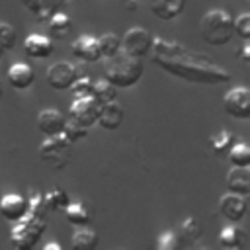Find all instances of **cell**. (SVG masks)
<instances>
[{
  "instance_id": "1",
  "label": "cell",
  "mask_w": 250,
  "mask_h": 250,
  "mask_svg": "<svg viewBox=\"0 0 250 250\" xmlns=\"http://www.w3.org/2000/svg\"><path fill=\"white\" fill-rule=\"evenodd\" d=\"M152 61L172 76H178L193 84H227L230 72L219 66L209 55L191 51L178 41L164 37H152Z\"/></svg>"
},
{
  "instance_id": "2",
  "label": "cell",
  "mask_w": 250,
  "mask_h": 250,
  "mask_svg": "<svg viewBox=\"0 0 250 250\" xmlns=\"http://www.w3.org/2000/svg\"><path fill=\"white\" fill-rule=\"evenodd\" d=\"M45 229H47V211L27 207L25 215L14 221V227L10 230V240L18 250H31L39 242Z\"/></svg>"
},
{
  "instance_id": "3",
  "label": "cell",
  "mask_w": 250,
  "mask_h": 250,
  "mask_svg": "<svg viewBox=\"0 0 250 250\" xmlns=\"http://www.w3.org/2000/svg\"><path fill=\"white\" fill-rule=\"evenodd\" d=\"M145 72V66L141 59L131 57L123 49H119L115 55H111L105 62V80L111 82L115 88H131L135 86Z\"/></svg>"
},
{
  "instance_id": "4",
  "label": "cell",
  "mask_w": 250,
  "mask_h": 250,
  "mask_svg": "<svg viewBox=\"0 0 250 250\" xmlns=\"http://www.w3.org/2000/svg\"><path fill=\"white\" fill-rule=\"evenodd\" d=\"M199 33L205 43L213 47H223L234 35V20L227 10L213 8L203 14L199 21Z\"/></svg>"
},
{
  "instance_id": "5",
  "label": "cell",
  "mask_w": 250,
  "mask_h": 250,
  "mask_svg": "<svg viewBox=\"0 0 250 250\" xmlns=\"http://www.w3.org/2000/svg\"><path fill=\"white\" fill-rule=\"evenodd\" d=\"M70 146L72 143L62 133L47 137L39 146V158L53 170H62L70 162Z\"/></svg>"
},
{
  "instance_id": "6",
  "label": "cell",
  "mask_w": 250,
  "mask_h": 250,
  "mask_svg": "<svg viewBox=\"0 0 250 250\" xmlns=\"http://www.w3.org/2000/svg\"><path fill=\"white\" fill-rule=\"evenodd\" d=\"M100 107L102 104L92 96H80V98H74L70 109H68V119L84 125V127H92L98 123V115H100Z\"/></svg>"
},
{
  "instance_id": "7",
  "label": "cell",
  "mask_w": 250,
  "mask_h": 250,
  "mask_svg": "<svg viewBox=\"0 0 250 250\" xmlns=\"http://www.w3.org/2000/svg\"><path fill=\"white\" fill-rule=\"evenodd\" d=\"M150 47H152V35L148 29L145 27H131L129 31H125L123 39H121V49L125 53H129L131 57H137V59H143L150 53Z\"/></svg>"
},
{
  "instance_id": "8",
  "label": "cell",
  "mask_w": 250,
  "mask_h": 250,
  "mask_svg": "<svg viewBox=\"0 0 250 250\" xmlns=\"http://www.w3.org/2000/svg\"><path fill=\"white\" fill-rule=\"evenodd\" d=\"M223 107L234 119H248L250 117V90L246 86L230 88L223 98Z\"/></svg>"
},
{
  "instance_id": "9",
  "label": "cell",
  "mask_w": 250,
  "mask_h": 250,
  "mask_svg": "<svg viewBox=\"0 0 250 250\" xmlns=\"http://www.w3.org/2000/svg\"><path fill=\"white\" fill-rule=\"evenodd\" d=\"M78 76V66H74L68 61H59L53 62L47 68V82L53 90H68L70 84Z\"/></svg>"
},
{
  "instance_id": "10",
  "label": "cell",
  "mask_w": 250,
  "mask_h": 250,
  "mask_svg": "<svg viewBox=\"0 0 250 250\" xmlns=\"http://www.w3.org/2000/svg\"><path fill=\"white\" fill-rule=\"evenodd\" d=\"M66 123V117L57 107H45L37 115V127L45 137H53L62 133V127Z\"/></svg>"
},
{
  "instance_id": "11",
  "label": "cell",
  "mask_w": 250,
  "mask_h": 250,
  "mask_svg": "<svg viewBox=\"0 0 250 250\" xmlns=\"http://www.w3.org/2000/svg\"><path fill=\"white\" fill-rule=\"evenodd\" d=\"M219 211L230 223H238L246 215V197L229 191L219 199Z\"/></svg>"
},
{
  "instance_id": "12",
  "label": "cell",
  "mask_w": 250,
  "mask_h": 250,
  "mask_svg": "<svg viewBox=\"0 0 250 250\" xmlns=\"http://www.w3.org/2000/svg\"><path fill=\"white\" fill-rule=\"evenodd\" d=\"M25 211H27V199L23 195H20V193H4L0 197V215L6 221H10V223L18 221V219H21L25 215Z\"/></svg>"
},
{
  "instance_id": "13",
  "label": "cell",
  "mask_w": 250,
  "mask_h": 250,
  "mask_svg": "<svg viewBox=\"0 0 250 250\" xmlns=\"http://www.w3.org/2000/svg\"><path fill=\"white\" fill-rule=\"evenodd\" d=\"M72 53L84 62H98L102 59L98 37H92V35H78L72 41Z\"/></svg>"
},
{
  "instance_id": "14",
  "label": "cell",
  "mask_w": 250,
  "mask_h": 250,
  "mask_svg": "<svg viewBox=\"0 0 250 250\" xmlns=\"http://www.w3.org/2000/svg\"><path fill=\"white\" fill-rule=\"evenodd\" d=\"M23 6L35 16L37 21H47L53 14L61 12L68 0H21Z\"/></svg>"
},
{
  "instance_id": "15",
  "label": "cell",
  "mask_w": 250,
  "mask_h": 250,
  "mask_svg": "<svg viewBox=\"0 0 250 250\" xmlns=\"http://www.w3.org/2000/svg\"><path fill=\"white\" fill-rule=\"evenodd\" d=\"M227 188L230 193L250 195V170L248 166H232L227 174Z\"/></svg>"
},
{
  "instance_id": "16",
  "label": "cell",
  "mask_w": 250,
  "mask_h": 250,
  "mask_svg": "<svg viewBox=\"0 0 250 250\" xmlns=\"http://www.w3.org/2000/svg\"><path fill=\"white\" fill-rule=\"evenodd\" d=\"M125 119V111L121 107V104H117L115 100L111 102H105L102 104L100 107V115H98V123L104 127V129H117Z\"/></svg>"
},
{
  "instance_id": "17",
  "label": "cell",
  "mask_w": 250,
  "mask_h": 250,
  "mask_svg": "<svg viewBox=\"0 0 250 250\" xmlns=\"http://www.w3.org/2000/svg\"><path fill=\"white\" fill-rule=\"evenodd\" d=\"M35 80V72L27 62H14L8 68V82L12 88L16 90H25L33 84Z\"/></svg>"
},
{
  "instance_id": "18",
  "label": "cell",
  "mask_w": 250,
  "mask_h": 250,
  "mask_svg": "<svg viewBox=\"0 0 250 250\" xmlns=\"http://www.w3.org/2000/svg\"><path fill=\"white\" fill-rule=\"evenodd\" d=\"M186 8V0H150V12L162 20V21H170L176 20Z\"/></svg>"
},
{
  "instance_id": "19",
  "label": "cell",
  "mask_w": 250,
  "mask_h": 250,
  "mask_svg": "<svg viewBox=\"0 0 250 250\" xmlns=\"http://www.w3.org/2000/svg\"><path fill=\"white\" fill-rule=\"evenodd\" d=\"M23 49H25L27 57H31V59H47L53 53V41L45 35L31 33V35L25 37Z\"/></svg>"
},
{
  "instance_id": "20",
  "label": "cell",
  "mask_w": 250,
  "mask_h": 250,
  "mask_svg": "<svg viewBox=\"0 0 250 250\" xmlns=\"http://www.w3.org/2000/svg\"><path fill=\"white\" fill-rule=\"evenodd\" d=\"M100 242V236L94 229H88L86 225L76 227L72 238H70V246L74 250H94Z\"/></svg>"
},
{
  "instance_id": "21",
  "label": "cell",
  "mask_w": 250,
  "mask_h": 250,
  "mask_svg": "<svg viewBox=\"0 0 250 250\" xmlns=\"http://www.w3.org/2000/svg\"><path fill=\"white\" fill-rule=\"evenodd\" d=\"M178 240L180 246H193L201 236V227L193 217H186L178 227Z\"/></svg>"
},
{
  "instance_id": "22",
  "label": "cell",
  "mask_w": 250,
  "mask_h": 250,
  "mask_svg": "<svg viewBox=\"0 0 250 250\" xmlns=\"http://www.w3.org/2000/svg\"><path fill=\"white\" fill-rule=\"evenodd\" d=\"M219 244L225 250H238L244 244V230L240 227H236V223L227 225L221 229L219 232Z\"/></svg>"
},
{
  "instance_id": "23",
  "label": "cell",
  "mask_w": 250,
  "mask_h": 250,
  "mask_svg": "<svg viewBox=\"0 0 250 250\" xmlns=\"http://www.w3.org/2000/svg\"><path fill=\"white\" fill-rule=\"evenodd\" d=\"M64 211V217L70 225L74 227H82V225H88L90 223V209L82 203V201H76V203H70L62 209Z\"/></svg>"
},
{
  "instance_id": "24",
  "label": "cell",
  "mask_w": 250,
  "mask_h": 250,
  "mask_svg": "<svg viewBox=\"0 0 250 250\" xmlns=\"http://www.w3.org/2000/svg\"><path fill=\"white\" fill-rule=\"evenodd\" d=\"M47 23H49V31H51V35H53L55 39H62V37H66L68 31H70V27H72L70 18H68L62 10L57 12V14H53V16L47 20Z\"/></svg>"
},
{
  "instance_id": "25",
  "label": "cell",
  "mask_w": 250,
  "mask_h": 250,
  "mask_svg": "<svg viewBox=\"0 0 250 250\" xmlns=\"http://www.w3.org/2000/svg\"><path fill=\"white\" fill-rule=\"evenodd\" d=\"M43 203L47 211H62L68 205V195L61 188H51L49 191L43 193Z\"/></svg>"
},
{
  "instance_id": "26",
  "label": "cell",
  "mask_w": 250,
  "mask_h": 250,
  "mask_svg": "<svg viewBox=\"0 0 250 250\" xmlns=\"http://www.w3.org/2000/svg\"><path fill=\"white\" fill-rule=\"evenodd\" d=\"M92 96H94L100 104H105V102L115 100V96H117V88H115L111 82H107V80L104 78V80L92 82Z\"/></svg>"
},
{
  "instance_id": "27",
  "label": "cell",
  "mask_w": 250,
  "mask_h": 250,
  "mask_svg": "<svg viewBox=\"0 0 250 250\" xmlns=\"http://www.w3.org/2000/svg\"><path fill=\"white\" fill-rule=\"evenodd\" d=\"M234 143V135L229 131V129H219V133H215L211 137V148L217 152V154H227L229 148L232 146Z\"/></svg>"
},
{
  "instance_id": "28",
  "label": "cell",
  "mask_w": 250,
  "mask_h": 250,
  "mask_svg": "<svg viewBox=\"0 0 250 250\" xmlns=\"http://www.w3.org/2000/svg\"><path fill=\"white\" fill-rule=\"evenodd\" d=\"M98 45H100V53L104 59H109L111 55H115L121 49V39L115 33H104L98 37Z\"/></svg>"
},
{
  "instance_id": "29",
  "label": "cell",
  "mask_w": 250,
  "mask_h": 250,
  "mask_svg": "<svg viewBox=\"0 0 250 250\" xmlns=\"http://www.w3.org/2000/svg\"><path fill=\"white\" fill-rule=\"evenodd\" d=\"M227 154L232 166H250V148L244 143H236V145L232 143Z\"/></svg>"
},
{
  "instance_id": "30",
  "label": "cell",
  "mask_w": 250,
  "mask_h": 250,
  "mask_svg": "<svg viewBox=\"0 0 250 250\" xmlns=\"http://www.w3.org/2000/svg\"><path fill=\"white\" fill-rule=\"evenodd\" d=\"M62 135L74 145V143L86 139V135H88V127H84V125H80V123H76V121H72V119H66L64 127H62Z\"/></svg>"
},
{
  "instance_id": "31",
  "label": "cell",
  "mask_w": 250,
  "mask_h": 250,
  "mask_svg": "<svg viewBox=\"0 0 250 250\" xmlns=\"http://www.w3.org/2000/svg\"><path fill=\"white\" fill-rule=\"evenodd\" d=\"M70 92H72V96L74 98H80V96H88V94H92V78L88 76V74H84V76H76V80L70 84V88H68Z\"/></svg>"
},
{
  "instance_id": "32",
  "label": "cell",
  "mask_w": 250,
  "mask_h": 250,
  "mask_svg": "<svg viewBox=\"0 0 250 250\" xmlns=\"http://www.w3.org/2000/svg\"><path fill=\"white\" fill-rule=\"evenodd\" d=\"M16 45V29L6 23V21H0V49H12Z\"/></svg>"
},
{
  "instance_id": "33",
  "label": "cell",
  "mask_w": 250,
  "mask_h": 250,
  "mask_svg": "<svg viewBox=\"0 0 250 250\" xmlns=\"http://www.w3.org/2000/svg\"><path fill=\"white\" fill-rule=\"evenodd\" d=\"M156 248L158 250H178L180 248V240H178V234L176 232H162L156 240Z\"/></svg>"
},
{
  "instance_id": "34",
  "label": "cell",
  "mask_w": 250,
  "mask_h": 250,
  "mask_svg": "<svg viewBox=\"0 0 250 250\" xmlns=\"http://www.w3.org/2000/svg\"><path fill=\"white\" fill-rule=\"evenodd\" d=\"M234 33L238 37H242L244 41L250 39V14H240L236 20H234Z\"/></svg>"
},
{
  "instance_id": "35",
  "label": "cell",
  "mask_w": 250,
  "mask_h": 250,
  "mask_svg": "<svg viewBox=\"0 0 250 250\" xmlns=\"http://www.w3.org/2000/svg\"><path fill=\"white\" fill-rule=\"evenodd\" d=\"M240 57H242L244 62H250V43H248V41L242 45V49H240Z\"/></svg>"
},
{
  "instance_id": "36",
  "label": "cell",
  "mask_w": 250,
  "mask_h": 250,
  "mask_svg": "<svg viewBox=\"0 0 250 250\" xmlns=\"http://www.w3.org/2000/svg\"><path fill=\"white\" fill-rule=\"evenodd\" d=\"M43 250H61V244L59 242H47L43 246Z\"/></svg>"
},
{
  "instance_id": "37",
  "label": "cell",
  "mask_w": 250,
  "mask_h": 250,
  "mask_svg": "<svg viewBox=\"0 0 250 250\" xmlns=\"http://www.w3.org/2000/svg\"><path fill=\"white\" fill-rule=\"evenodd\" d=\"M135 2H137V0H131V2H129V6H127V8H129V10H135Z\"/></svg>"
},
{
  "instance_id": "38",
  "label": "cell",
  "mask_w": 250,
  "mask_h": 250,
  "mask_svg": "<svg viewBox=\"0 0 250 250\" xmlns=\"http://www.w3.org/2000/svg\"><path fill=\"white\" fill-rule=\"evenodd\" d=\"M0 100H2V86H0Z\"/></svg>"
},
{
  "instance_id": "39",
  "label": "cell",
  "mask_w": 250,
  "mask_h": 250,
  "mask_svg": "<svg viewBox=\"0 0 250 250\" xmlns=\"http://www.w3.org/2000/svg\"><path fill=\"white\" fill-rule=\"evenodd\" d=\"M0 59H2V49H0Z\"/></svg>"
}]
</instances>
